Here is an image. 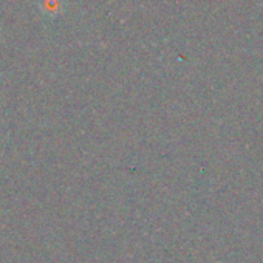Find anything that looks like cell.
I'll return each instance as SVG.
<instances>
[{
    "label": "cell",
    "instance_id": "cell-1",
    "mask_svg": "<svg viewBox=\"0 0 263 263\" xmlns=\"http://www.w3.org/2000/svg\"><path fill=\"white\" fill-rule=\"evenodd\" d=\"M42 5H44V11L50 16L58 14L61 11L62 7V0H42Z\"/></svg>",
    "mask_w": 263,
    "mask_h": 263
}]
</instances>
